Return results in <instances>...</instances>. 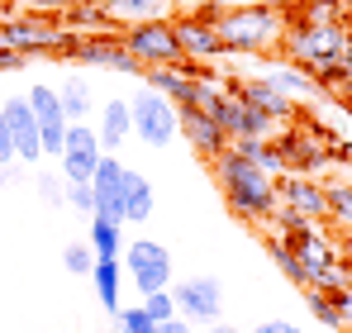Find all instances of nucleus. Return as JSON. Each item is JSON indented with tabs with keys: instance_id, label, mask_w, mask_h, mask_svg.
<instances>
[{
	"instance_id": "13",
	"label": "nucleus",
	"mask_w": 352,
	"mask_h": 333,
	"mask_svg": "<svg viewBox=\"0 0 352 333\" xmlns=\"http://www.w3.org/2000/svg\"><path fill=\"white\" fill-rule=\"evenodd\" d=\"M286 248L295 253V262L305 267L309 286H314V277H319L324 267H333V262H338V248H333V243H329V238H324V233H319V228H314L309 219L300 224V228H291V233H286Z\"/></svg>"
},
{
	"instance_id": "43",
	"label": "nucleus",
	"mask_w": 352,
	"mask_h": 333,
	"mask_svg": "<svg viewBox=\"0 0 352 333\" xmlns=\"http://www.w3.org/2000/svg\"><path fill=\"white\" fill-rule=\"evenodd\" d=\"M200 333H234L229 324H210V329H200Z\"/></svg>"
},
{
	"instance_id": "4",
	"label": "nucleus",
	"mask_w": 352,
	"mask_h": 333,
	"mask_svg": "<svg viewBox=\"0 0 352 333\" xmlns=\"http://www.w3.org/2000/svg\"><path fill=\"white\" fill-rule=\"evenodd\" d=\"M129 124H133V138L148 143V148H167L176 133H181V110H176L167 96L138 86L129 96Z\"/></svg>"
},
{
	"instance_id": "42",
	"label": "nucleus",
	"mask_w": 352,
	"mask_h": 333,
	"mask_svg": "<svg viewBox=\"0 0 352 333\" xmlns=\"http://www.w3.org/2000/svg\"><path fill=\"white\" fill-rule=\"evenodd\" d=\"M295 5H309V10H319V5H338V0H295Z\"/></svg>"
},
{
	"instance_id": "38",
	"label": "nucleus",
	"mask_w": 352,
	"mask_h": 333,
	"mask_svg": "<svg viewBox=\"0 0 352 333\" xmlns=\"http://www.w3.org/2000/svg\"><path fill=\"white\" fill-rule=\"evenodd\" d=\"M162 333H195V324H186V319L176 314V319H167V324H162Z\"/></svg>"
},
{
	"instance_id": "17",
	"label": "nucleus",
	"mask_w": 352,
	"mask_h": 333,
	"mask_svg": "<svg viewBox=\"0 0 352 333\" xmlns=\"http://www.w3.org/2000/svg\"><path fill=\"white\" fill-rule=\"evenodd\" d=\"M157 210V195H153V181L133 166H124V186H119V215L124 224H148Z\"/></svg>"
},
{
	"instance_id": "19",
	"label": "nucleus",
	"mask_w": 352,
	"mask_h": 333,
	"mask_svg": "<svg viewBox=\"0 0 352 333\" xmlns=\"http://www.w3.org/2000/svg\"><path fill=\"white\" fill-rule=\"evenodd\" d=\"M276 205H286V210H295L300 219H319L324 215V186L319 181H309V176H286L281 186H276Z\"/></svg>"
},
{
	"instance_id": "37",
	"label": "nucleus",
	"mask_w": 352,
	"mask_h": 333,
	"mask_svg": "<svg viewBox=\"0 0 352 333\" xmlns=\"http://www.w3.org/2000/svg\"><path fill=\"white\" fill-rule=\"evenodd\" d=\"M19 67H24V57L10 53V48H0V72H19Z\"/></svg>"
},
{
	"instance_id": "20",
	"label": "nucleus",
	"mask_w": 352,
	"mask_h": 333,
	"mask_svg": "<svg viewBox=\"0 0 352 333\" xmlns=\"http://www.w3.org/2000/svg\"><path fill=\"white\" fill-rule=\"evenodd\" d=\"M167 10H172V0H100L105 24H124V29L148 24V19H167Z\"/></svg>"
},
{
	"instance_id": "9",
	"label": "nucleus",
	"mask_w": 352,
	"mask_h": 333,
	"mask_svg": "<svg viewBox=\"0 0 352 333\" xmlns=\"http://www.w3.org/2000/svg\"><path fill=\"white\" fill-rule=\"evenodd\" d=\"M62 57H76L86 67H110V72H124V76H143V67L124 53L115 34H96V39H62Z\"/></svg>"
},
{
	"instance_id": "33",
	"label": "nucleus",
	"mask_w": 352,
	"mask_h": 333,
	"mask_svg": "<svg viewBox=\"0 0 352 333\" xmlns=\"http://www.w3.org/2000/svg\"><path fill=\"white\" fill-rule=\"evenodd\" d=\"M67 205L76 210V215H96V195H91V186H67Z\"/></svg>"
},
{
	"instance_id": "31",
	"label": "nucleus",
	"mask_w": 352,
	"mask_h": 333,
	"mask_svg": "<svg viewBox=\"0 0 352 333\" xmlns=\"http://www.w3.org/2000/svg\"><path fill=\"white\" fill-rule=\"evenodd\" d=\"M343 286H352V281H348V267H338V262H333V267H324V272L314 277V286H309V290L333 295V290H343Z\"/></svg>"
},
{
	"instance_id": "29",
	"label": "nucleus",
	"mask_w": 352,
	"mask_h": 333,
	"mask_svg": "<svg viewBox=\"0 0 352 333\" xmlns=\"http://www.w3.org/2000/svg\"><path fill=\"white\" fill-rule=\"evenodd\" d=\"M115 324H119V333H162L148 314H143V305H138V310H119Z\"/></svg>"
},
{
	"instance_id": "27",
	"label": "nucleus",
	"mask_w": 352,
	"mask_h": 333,
	"mask_svg": "<svg viewBox=\"0 0 352 333\" xmlns=\"http://www.w3.org/2000/svg\"><path fill=\"white\" fill-rule=\"evenodd\" d=\"M143 314L162 329L167 319H176V300H172V290H153V295H143Z\"/></svg>"
},
{
	"instance_id": "46",
	"label": "nucleus",
	"mask_w": 352,
	"mask_h": 333,
	"mask_svg": "<svg viewBox=\"0 0 352 333\" xmlns=\"http://www.w3.org/2000/svg\"><path fill=\"white\" fill-rule=\"evenodd\" d=\"M0 48H5V39H0Z\"/></svg>"
},
{
	"instance_id": "36",
	"label": "nucleus",
	"mask_w": 352,
	"mask_h": 333,
	"mask_svg": "<svg viewBox=\"0 0 352 333\" xmlns=\"http://www.w3.org/2000/svg\"><path fill=\"white\" fill-rule=\"evenodd\" d=\"M248 333H300V324H291V319H267V324H257V329Z\"/></svg>"
},
{
	"instance_id": "22",
	"label": "nucleus",
	"mask_w": 352,
	"mask_h": 333,
	"mask_svg": "<svg viewBox=\"0 0 352 333\" xmlns=\"http://www.w3.org/2000/svg\"><path fill=\"white\" fill-rule=\"evenodd\" d=\"M91 286H96L100 310H110V314L124 310V305H119V290H124V262H119V257H100V262L91 267Z\"/></svg>"
},
{
	"instance_id": "25",
	"label": "nucleus",
	"mask_w": 352,
	"mask_h": 333,
	"mask_svg": "<svg viewBox=\"0 0 352 333\" xmlns=\"http://www.w3.org/2000/svg\"><path fill=\"white\" fill-rule=\"evenodd\" d=\"M324 215H333L343 228H352V186H348V181L324 186Z\"/></svg>"
},
{
	"instance_id": "8",
	"label": "nucleus",
	"mask_w": 352,
	"mask_h": 333,
	"mask_svg": "<svg viewBox=\"0 0 352 333\" xmlns=\"http://www.w3.org/2000/svg\"><path fill=\"white\" fill-rule=\"evenodd\" d=\"M100 138H96V124H72L67 129V143H62V181L67 186H91L96 166H100Z\"/></svg>"
},
{
	"instance_id": "28",
	"label": "nucleus",
	"mask_w": 352,
	"mask_h": 333,
	"mask_svg": "<svg viewBox=\"0 0 352 333\" xmlns=\"http://www.w3.org/2000/svg\"><path fill=\"white\" fill-rule=\"evenodd\" d=\"M62 267H67L72 277H91V267H96V253H91L86 243H67V248H62Z\"/></svg>"
},
{
	"instance_id": "45",
	"label": "nucleus",
	"mask_w": 352,
	"mask_h": 333,
	"mask_svg": "<svg viewBox=\"0 0 352 333\" xmlns=\"http://www.w3.org/2000/svg\"><path fill=\"white\" fill-rule=\"evenodd\" d=\"M67 5H81V0H67ZM91 5H96V0H91Z\"/></svg>"
},
{
	"instance_id": "6",
	"label": "nucleus",
	"mask_w": 352,
	"mask_h": 333,
	"mask_svg": "<svg viewBox=\"0 0 352 333\" xmlns=\"http://www.w3.org/2000/svg\"><path fill=\"white\" fill-rule=\"evenodd\" d=\"M124 277L138 286V295L167 290L172 286V253H167V243H153V238L124 243Z\"/></svg>"
},
{
	"instance_id": "39",
	"label": "nucleus",
	"mask_w": 352,
	"mask_h": 333,
	"mask_svg": "<svg viewBox=\"0 0 352 333\" xmlns=\"http://www.w3.org/2000/svg\"><path fill=\"white\" fill-rule=\"evenodd\" d=\"M343 67H348V76H352V24H348V34H343V57H338Z\"/></svg>"
},
{
	"instance_id": "41",
	"label": "nucleus",
	"mask_w": 352,
	"mask_h": 333,
	"mask_svg": "<svg viewBox=\"0 0 352 333\" xmlns=\"http://www.w3.org/2000/svg\"><path fill=\"white\" fill-rule=\"evenodd\" d=\"M29 5H34V10H62L67 0H29Z\"/></svg>"
},
{
	"instance_id": "14",
	"label": "nucleus",
	"mask_w": 352,
	"mask_h": 333,
	"mask_svg": "<svg viewBox=\"0 0 352 333\" xmlns=\"http://www.w3.org/2000/svg\"><path fill=\"white\" fill-rule=\"evenodd\" d=\"M172 29H176V43H181L186 62H210V57L229 53L219 29H214V19H205V14H186V19H176Z\"/></svg>"
},
{
	"instance_id": "35",
	"label": "nucleus",
	"mask_w": 352,
	"mask_h": 333,
	"mask_svg": "<svg viewBox=\"0 0 352 333\" xmlns=\"http://www.w3.org/2000/svg\"><path fill=\"white\" fill-rule=\"evenodd\" d=\"M0 166H14V143H10V129H5V110H0Z\"/></svg>"
},
{
	"instance_id": "18",
	"label": "nucleus",
	"mask_w": 352,
	"mask_h": 333,
	"mask_svg": "<svg viewBox=\"0 0 352 333\" xmlns=\"http://www.w3.org/2000/svg\"><path fill=\"white\" fill-rule=\"evenodd\" d=\"M181 133H186V138H190V148H195L200 158H210V162H214L219 153H229L224 129H219L205 110H195V105H190V110H181Z\"/></svg>"
},
{
	"instance_id": "26",
	"label": "nucleus",
	"mask_w": 352,
	"mask_h": 333,
	"mask_svg": "<svg viewBox=\"0 0 352 333\" xmlns=\"http://www.w3.org/2000/svg\"><path fill=\"white\" fill-rule=\"evenodd\" d=\"M267 253H272V262H276V267H281V272H286V277H291L295 286H309V277H305V267L295 262V253L286 248V243H281V238H272V243H267Z\"/></svg>"
},
{
	"instance_id": "2",
	"label": "nucleus",
	"mask_w": 352,
	"mask_h": 333,
	"mask_svg": "<svg viewBox=\"0 0 352 333\" xmlns=\"http://www.w3.org/2000/svg\"><path fill=\"white\" fill-rule=\"evenodd\" d=\"M214 29H219L229 53H267L281 39L286 14L276 10V0H248V5H229L214 19Z\"/></svg>"
},
{
	"instance_id": "10",
	"label": "nucleus",
	"mask_w": 352,
	"mask_h": 333,
	"mask_svg": "<svg viewBox=\"0 0 352 333\" xmlns=\"http://www.w3.org/2000/svg\"><path fill=\"white\" fill-rule=\"evenodd\" d=\"M29 96V110H34V119H38V138H43V158H62V143H67V114H62V100L53 86H29L24 91Z\"/></svg>"
},
{
	"instance_id": "15",
	"label": "nucleus",
	"mask_w": 352,
	"mask_h": 333,
	"mask_svg": "<svg viewBox=\"0 0 352 333\" xmlns=\"http://www.w3.org/2000/svg\"><path fill=\"white\" fill-rule=\"evenodd\" d=\"M229 91H234L243 105H252L257 114H267V119H291V96H281L267 76H243V81H229Z\"/></svg>"
},
{
	"instance_id": "40",
	"label": "nucleus",
	"mask_w": 352,
	"mask_h": 333,
	"mask_svg": "<svg viewBox=\"0 0 352 333\" xmlns=\"http://www.w3.org/2000/svg\"><path fill=\"white\" fill-rule=\"evenodd\" d=\"M181 5H186V10H195V14H200L205 5H224V10H229V0H181Z\"/></svg>"
},
{
	"instance_id": "5",
	"label": "nucleus",
	"mask_w": 352,
	"mask_h": 333,
	"mask_svg": "<svg viewBox=\"0 0 352 333\" xmlns=\"http://www.w3.org/2000/svg\"><path fill=\"white\" fill-rule=\"evenodd\" d=\"M119 43H124V53L133 57L143 72H148V67H176V62H181V43H176L172 19L133 24V29H124V34H119Z\"/></svg>"
},
{
	"instance_id": "30",
	"label": "nucleus",
	"mask_w": 352,
	"mask_h": 333,
	"mask_svg": "<svg viewBox=\"0 0 352 333\" xmlns=\"http://www.w3.org/2000/svg\"><path fill=\"white\" fill-rule=\"evenodd\" d=\"M38 200L43 205H67V181H58V176H48V171H38Z\"/></svg>"
},
{
	"instance_id": "1",
	"label": "nucleus",
	"mask_w": 352,
	"mask_h": 333,
	"mask_svg": "<svg viewBox=\"0 0 352 333\" xmlns=\"http://www.w3.org/2000/svg\"><path fill=\"white\" fill-rule=\"evenodd\" d=\"M214 176H219V191H224L234 215H243V219H272L276 215V181L257 162H248L234 143H229V153L214 158Z\"/></svg>"
},
{
	"instance_id": "21",
	"label": "nucleus",
	"mask_w": 352,
	"mask_h": 333,
	"mask_svg": "<svg viewBox=\"0 0 352 333\" xmlns=\"http://www.w3.org/2000/svg\"><path fill=\"white\" fill-rule=\"evenodd\" d=\"M133 124H129V100H105L100 105V119H96V138H100V153H119L129 143Z\"/></svg>"
},
{
	"instance_id": "44",
	"label": "nucleus",
	"mask_w": 352,
	"mask_h": 333,
	"mask_svg": "<svg viewBox=\"0 0 352 333\" xmlns=\"http://www.w3.org/2000/svg\"><path fill=\"white\" fill-rule=\"evenodd\" d=\"M343 257H348V267H352V238H348V243H343Z\"/></svg>"
},
{
	"instance_id": "24",
	"label": "nucleus",
	"mask_w": 352,
	"mask_h": 333,
	"mask_svg": "<svg viewBox=\"0 0 352 333\" xmlns=\"http://www.w3.org/2000/svg\"><path fill=\"white\" fill-rule=\"evenodd\" d=\"M86 248L96 253V262H100V257H124V224L91 215V243H86Z\"/></svg>"
},
{
	"instance_id": "34",
	"label": "nucleus",
	"mask_w": 352,
	"mask_h": 333,
	"mask_svg": "<svg viewBox=\"0 0 352 333\" xmlns=\"http://www.w3.org/2000/svg\"><path fill=\"white\" fill-rule=\"evenodd\" d=\"M329 305H333L338 324H343V329H352V286H343V290H333V295H329Z\"/></svg>"
},
{
	"instance_id": "3",
	"label": "nucleus",
	"mask_w": 352,
	"mask_h": 333,
	"mask_svg": "<svg viewBox=\"0 0 352 333\" xmlns=\"http://www.w3.org/2000/svg\"><path fill=\"white\" fill-rule=\"evenodd\" d=\"M333 10H338V5L309 10V19L295 24L291 34H286V53H291V62L309 67V72H324V67H333V62L343 57V34H348V29L333 19Z\"/></svg>"
},
{
	"instance_id": "16",
	"label": "nucleus",
	"mask_w": 352,
	"mask_h": 333,
	"mask_svg": "<svg viewBox=\"0 0 352 333\" xmlns=\"http://www.w3.org/2000/svg\"><path fill=\"white\" fill-rule=\"evenodd\" d=\"M119 186H124V162L115 153H105L100 166H96V176H91V195H96V215L100 219L124 224V215H119Z\"/></svg>"
},
{
	"instance_id": "12",
	"label": "nucleus",
	"mask_w": 352,
	"mask_h": 333,
	"mask_svg": "<svg viewBox=\"0 0 352 333\" xmlns=\"http://www.w3.org/2000/svg\"><path fill=\"white\" fill-rule=\"evenodd\" d=\"M0 39H5V48H10V53L29 57V53H48V48L58 53L67 34H58V29H53L48 19H38V14H19V19L0 24Z\"/></svg>"
},
{
	"instance_id": "7",
	"label": "nucleus",
	"mask_w": 352,
	"mask_h": 333,
	"mask_svg": "<svg viewBox=\"0 0 352 333\" xmlns=\"http://www.w3.org/2000/svg\"><path fill=\"white\" fill-rule=\"evenodd\" d=\"M172 300H176V314H181L186 324H200V329L219 324V314H224V286H219L214 277H186V281H176Z\"/></svg>"
},
{
	"instance_id": "11",
	"label": "nucleus",
	"mask_w": 352,
	"mask_h": 333,
	"mask_svg": "<svg viewBox=\"0 0 352 333\" xmlns=\"http://www.w3.org/2000/svg\"><path fill=\"white\" fill-rule=\"evenodd\" d=\"M0 110H5V129L14 143V162H43V138H38V119L29 110V96H10L0 100Z\"/></svg>"
},
{
	"instance_id": "23",
	"label": "nucleus",
	"mask_w": 352,
	"mask_h": 333,
	"mask_svg": "<svg viewBox=\"0 0 352 333\" xmlns=\"http://www.w3.org/2000/svg\"><path fill=\"white\" fill-rule=\"evenodd\" d=\"M91 81L86 76H67L58 86V100H62V114H67V124H86V114H91Z\"/></svg>"
},
{
	"instance_id": "32",
	"label": "nucleus",
	"mask_w": 352,
	"mask_h": 333,
	"mask_svg": "<svg viewBox=\"0 0 352 333\" xmlns=\"http://www.w3.org/2000/svg\"><path fill=\"white\" fill-rule=\"evenodd\" d=\"M309 314L319 319V324H329V329H343L338 324V314H333V305H329V295L324 290H309Z\"/></svg>"
}]
</instances>
